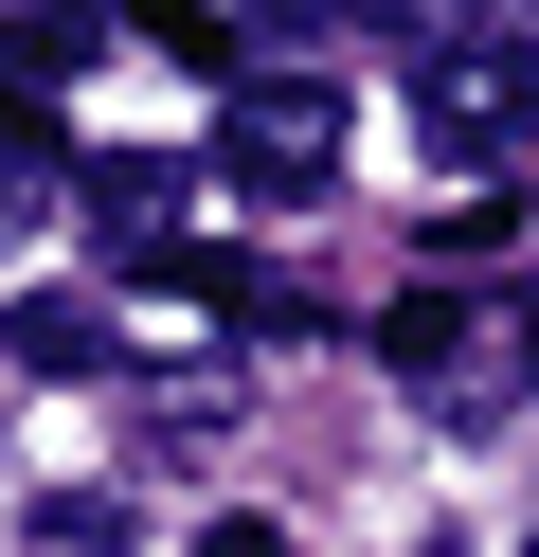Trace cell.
Wrapping results in <instances>:
<instances>
[{
	"label": "cell",
	"mask_w": 539,
	"mask_h": 557,
	"mask_svg": "<svg viewBox=\"0 0 539 557\" xmlns=\"http://www.w3.org/2000/svg\"><path fill=\"white\" fill-rule=\"evenodd\" d=\"M378 360H395V377H450V360H467V306H450V288H414V306L378 324Z\"/></svg>",
	"instance_id": "obj_6"
},
{
	"label": "cell",
	"mask_w": 539,
	"mask_h": 557,
	"mask_svg": "<svg viewBox=\"0 0 539 557\" xmlns=\"http://www.w3.org/2000/svg\"><path fill=\"white\" fill-rule=\"evenodd\" d=\"M54 198H72V162H54V145H36V126H0V252H19V234H36V216H54Z\"/></svg>",
	"instance_id": "obj_5"
},
{
	"label": "cell",
	"mask_w": 539,
	"mask_h": 557,
	"mask_svg": "<svg viewBox=\"0 0 539 557\" xmlns=\"http://www.w3.org/2000/svg\"><path fill=\"white\" fill-rule=\"evenodd\" d=\"M198 557H287V540H270V521H216V540H198Z\"/></svg>",
	"instance_id": "obj_9"
},
{
	"label": "cell",
	"mask_w": 539,
	"mask_h": 557,
	"mask_svg": "<svg viewBox=\"0 0 539 557\" xmlns=\"http://www.w3.org/2000/svg\"><path fill=\"white\" fill-rule=\"evenodd\" d=\"M126 18H144V37L180 54V73H216V54H234V37H216V0H126Z\"/></svg>",
	"instance_id": "obj_8"
},
{
	"label": "cell",
	"mask_w": 539,
	"mask_h": 557,
	"mask_svg": "<svg viewBox=\"0 0 539 557\" xmlns=\"http://www.w3.org/2000/svg\"><path fill=\"white\" fill-rule=\"evenodd\" d=\"M72 198H90V234H108V252H144V270H180V198H198V181H180V162H144V145H108V162H90V181H72Z\"/></svg>",
	"instance_id": "obj_3"
},
{
	"label": "cell",
	"mask_w": 539,
	"mask_h": 557,
	"mask_svg": "<svg viewBox=\"0 0 539 557\" xmlns=\"http://www.w3.org/2000/svg\"><path fill=\"white\" fill-rule=\"evenodd\" d=\"M216 181L234 198H323L342 181V90L323 73H234L216 90Z\"/></svg>",
	"instance_id": "obj_1"
},
{
	"label": "cell",
	"mask_w": 539,
	"mask_h": 557,
	"mask_svg": "<svg viewBox=\"0 0 539 557\" xmlns=\"http://www.w3.org/2000/svg\"><path fill=\"white\" fill-rule=\"evenodd\" d=\"M0 342H19L36 377H108V360H126V342H108V306H72V288H36V306H19Z\"/></svg>",
	"instance_id": "obj_4"
},
{
	"label": "cell",
	"mask_w": 539,
	"mask_h": 557,
	"mask_svg": "<svg viewBox=\"0 0 539 557\" xmlns=\"http://www.w3.org/2000/svg\"><path fill=\"white\" fill-rule=\"evenodd\" d=\"M414 109H431V145H450V162H503V145L539 126V37H503V18L431 37V54H414Z\"/></svg>",
	"instance_id": "obj_2"
},
{
	"label": "cell",
	"mask_w": 539,
	"mask_h": 557,
	"mask_svg": "<svg viewBox=\"0 0 539 557\" xmlns=\"http://www.w3.org/2000/svg\"><path fill=\"white\" fill-rule=\"evenodd\" d=\"M36 540H54V557H126V485H54Z\"/></svg>",
	"instance_id": "obj_7"
}]
</instances>
